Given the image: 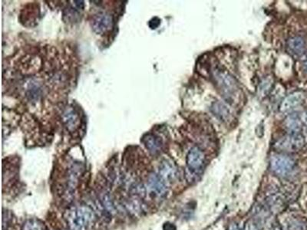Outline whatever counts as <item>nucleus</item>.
I'll use <instances>...</instances> for the list:
<instances>
[{"label":"nucleus","instance_id":"obj_1","mask_svg":"<svg viewBox=\"0 0 307 230\" xmlns=\"http://www.w3.org/2000/svg\"><path fill=\"white\" fill-rule=\"evenodd\" d=\"M67 223L72 230H90L94 221V213L90 206H75L67 213Z\"/></svg>","mask_w":307,"mask_h":230},{"label":"nucleus","instance_id":"obj_2","mask_svg":"<svg viewBox=\"0 0 307 230\" xmlns=\"http://www.w3.org/2000/svg\"><path fill=\"white\" fill-rule=\"evenodd\" d=\"M270 167L274 174L279 177H290L297 171L295 160L285 154L272 156L270 161Z\"/></svg>","mask_w":307,"mask_h":230},{"label":"nucleus","instance_id":"obj_3","mask_svg":"<svg viewBox=\"0 0 307 230\" xmlns=\"http://www.w3.org/2000/svg\"><path fill=\"white\" fill-rule=\"evenodd\" d=\"M305 139L302 134L299 132L290 133L278 140L274 146L276 150L287 153L299 151L304 147Z\"/></svg>","mask_w":307,"mask_h":230},{"label":"nucleus","instance_id":"obj_4","mask_svg":"<svg viewBox=\"0 0 307 230\" xmlns=\"http://www.w3.org/2000/svg\"><path fill=\"white\" fill-rule=\"evenodd\" d=\"M187 169L190 175L197 176L202 173L205 163L204 153L199 147L194 146L187 153Z\"/></svg>","mask_w":307,"mask_h":230},{"label":"nucleus","instance_id":"obj_5","mask_svg":"<svg viewBox=\"0 0 307 230\" xmlns=\"http://www.w3.org/2000/svg\"><path fill=\"white\" fill-rule=\"evenodd\" d=\"M215 78L216 79V85L223 96L227 98H231L237 89L235 80L233 79V77L222 70H217L215 72Z\"/></svg>","mask_w":307,"mask_h":230},{"label":"nucleus","instance_id":"obj_6","mask_svg":"<svg viewBox=\"0 0 307 230\" xmlns=\"http://www.w3.org/2000/svg\"><path fill=\"white\" fill-rule=\"evenodd\" d=\"M113 23V17L110 14L102 12L93 18L92 28L95 33L101 35L112 29Z\"/></svg>","mask_w":307,"mask_h":230},{"label":"nucleus","instance_id":"obj_7","mask_svg":"<svg viewBox=\"0 0 307 230\" xmlns=\"http://www.w3.org/2000/svg\"><path fill=\"white\" fill-rule=\"evenodd\" d=\"M148 188L154 197H162L167 193L166 182L161 176L156 173H152L148 180Z\"/></svg>","mask_w":307,"mask_h":230},{"label":"nucleus","instance_id":"obj_8","mask_svg":"<svg viewBox=\"0 0 307 230\" xmlns=\"http://www.w3.org/2000/svg\"><path fill=\"white\" fill-rule=\"evenodd\" d=\"M142 142L147 150L153 155H157L161 151L163 146L162 140L154 134H146L142 138Z\"/></svg>","mask_w":307,"mask_h":230},{"label":"nucleus","instance_id":"obj_9","mask_svg":"<svg viewBox=\"0 0 307 230\" xmlns=\"http://www.w3.org/2000/svg\"><path fill=\"white\" fill-rule=\"evenodd\" d=\"M286 50L293 56H300L306 50V41L303 37L293 36L286 42Z\"/></svg>","mask_w":307,"mask_h":230},{"label":"nucleus","instance_id":"obj_10","mask_svg":"<svg viewBox=\"0 0 307 230\" xmlns=\"http://www.w3.org/2000/svg\"><path fill=\"white\" fill-rule=\"evenodd\" d=\"M304 101V94L302 93L296 92L287 96L281 103V112H286L294 109L300 106Z\"/></svg>","mask_w":307,"mask_h":230},{"label":"nucleus","instance_id":"obj_11","mask_svg":"<svg viewBox=\"0 0 307 230\" xmlns=\"http://www.w3.org/2000/svg\"><path fill=\"white\" fill-rule=\"evenodd\" d=\"M158 175L165 182H172L177 176L175 165L168 161H163L159 166Z\"/></svg>","mask_w":307,"mask_h":230},{"label":"nucleus","instance_id":"obj_12","mask_svg":"<svg viewBox=\"0 0 307 230\" xmlns=\"http://www.w3.org/2000/svg\"><path fill=\"white\" fill-rule=\"evenodd\" d=\"M264 216L262 212H257L246 223V230H262L264 227Z\"/></svg>","mask_w":307,"mask_h":230},{"label":"nucleus","instance_id":"obj_13","mask_svg":"<svg viewBox=\"0 0 307 230\" xmlns=\"http://www.w3.org/2000/svg\"><path fill=\"white\" fill-rule=\"evenodd\" d=\"M301 119L297 115H290L285 121V125L290 133L299 132L301 127Z\"/></svg>","mask_w":307,"mask_h":230},{"label":"nucleus","instance_id":"obj_14","mask_svg":"<svg viewBox=\"0 0 307 230\" xmlns=\"http://www.w3.org/2000/svg\"><path fill=\"white\" fill-rule=\"evenodd\" d=\"M64 121H65L67 127H68V129L71 130V128H72V129L75 130V127L78 125V123H79L78 114L72 109L67 111L64 115Z\"/></svg>","mask_w":307,"mask_h":230},{"label":"nucleus","instance_id":"obj_15","mask_svg":"<svg viewBox=\"0 0 307 230\" xmlns=\"http://www.w3.org/2000/svg\"><path fill=\"white\" fill-rule=\"evenodd\" d=\"M23 230H44L42 222L36 219H30L24 223Z\"/></svg>","mask_w":307,"mask_h":230},{"label":"nucleus","instance_id":"obj_16","mask_svg":"<svg viewBox=\"0 0 307 230\" xmlns=\"http://www.w3.org/2000/svg\"><path fill=\"white\" fill-rule=\"evenodd\" d=\"M100 201H101L102 206L107 211H108L109 213H113L115 211V206H114L113 202L111 199L110 196L105 193L100 197Z\"/></svg>","mask_w":307,"mask_h":230},{"label":"nucleus","instance_id":"obj_17","mask_svg":"<svg viewBox=\"0 0 307 230\" xmlns=\"http://www.w3.org/2000/svg\"><path fill=\"white\" fill-rule=\"evenodd\" d=\"M307 223L301 220H294L290 223V230H307Z\"/></svg>","mask_w":307,"mask_h":230},{"label":"nucleus","instance_id":"obj_18","mask_svg":"<svg viewBox=\"0 0 307 230\" xmlns=\"http://www.w3.org/2000/svg\"><path fill=\"white\" fill-rule=\"evenodd\" d=\"M160 24H161V19L157 17H154L149 23V27L152 29H155L160 26Z\"/></svg>","mask_w":307,"mask_h":230},{"label":"nucleus","instance_id":"obj_19","mask_svg":"<svg viewBox=\"0 0 307 230\" xmlns=\"http://www.w3.org/2000/svg\"><path fill=\"white\" fill-rule=\"evenodd\" d=\"M73 5L78 10H83L84 9V2L83 1H73Z\"/></svg>","mask_w":307,"mask_h":230},{"label":"nucleus","instance_id":"obj_20","mask_svg":"<svg viewBox=\"0 0 307 230\" xmlns=\"http://www.w3.org/2000/svg\"><path fill=\"white\" fill-rule=\"evenodd\" d=\"M164 230H176V227L172 223H167L164 224Z\"/></svg>","mask_w":307,"mask_h":230},{"label":"nucleus","instance_id":"obj_21","mask_svg":"<svg viewBox=\"0 0 307 230\" xmlns=\"http://www.w3.org/2000/svg\"><path fill=\"white\" fill-rule=\"evenodd\" d=\"M228 230H241L237 223H231L228 227Z\"/></svg>","mask_w":307,"mask_h":230},{"label":"nucleus","instance_id":"obj_22","mask_svg":"<svg viewBox=\"0 0 307 230\" xmlns=\"http://www.w3.org/2000/svg\"><path fill=\"white\" fill-rule=\"evenodd\" d=\"M301 121L304 123V124L307 126V112H305L304 113V115H302V117H301Z\"/></svg>","mask_w":307,"mask_h":230},{"label":"nucleus","instance_id":"obj_23","mask_svg":"<svg viewBox=\"0 0 307 230\" xmlns=\"http://www.w3.org/2000/svg\"><path fill=\"white\" fill-rule=\"evenodd\" d=\"M271 230H283L279 225L277 224H274V225L272 226L271 227Z\"/></svg>","mask_w":307,"mask_h":230},{"label":"nucleus","instance_id":"obj_24","mask_svg":"<svg viewBox=\"0 0 307 230\" xmlns=\"http://www.w3.org/2000/svg\"><path fill=\"white\" fill-rule=\"evenodd\" d=\"M304 69L307 72V60L304 62Z\"/></svg>","mask_w":307,"mask_h":230}]
</instances>
